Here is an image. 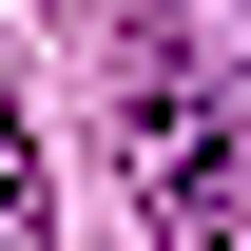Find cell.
<instances>
[{
  "label": "cell",
  "instance_id": "6da1fadb",
  "mask_svg": "<svg viewBox=\"0 0 251 251\" xmlns=\"http://www.w3.org/2000/svg\"><path fill=\"white\" fill-rule=\"evenodd\" d=\"M116 116H135V213H155V251H232L251 232V97L193 58L174 20H135Z\"/></svg>",
  "mask_w": 251,
  "mask_h": 251
},
{
  "label": "cell",
  "instance_id": "7a4b0ae2",
  "mask_svg": "<svg viewBox=\"0 0 251 251\" xmlns=\"http://www.w3.org/2000/svg\"><path fill=\"white\" fill-rule=\"evenodd\" d=\"M0 251H39V155L0 135Z\"/></svg>",
  "mask_w": 251,
  "mask_h": 251
}]
</instances>
